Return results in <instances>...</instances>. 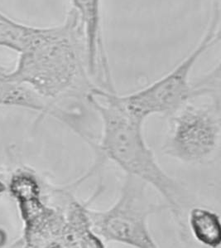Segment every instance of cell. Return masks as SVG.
<instances>
[{
  "label": "cell",
  "mask_w": 221,
  "mask_h": 248,
  "mask_svg": "<svg viewBox=\"0 0 221 248\" xmlns=\"http://www.w3.org/2000/svg\"><path fill=\"white\" fill-rule=\"evenodd\" d=\"M19 55L9 77L29 84L40 95L86 99L99 87L89 73L83 28L74 9L60 25L39 28L32 44Z\"/></svg>",
  "instance_id": "cell-1"
},
{
  "label": "cell",
  "mask_w": 221,
  "mask_h": 248,
  "mask_svg": "<svg viewBox=\"0 0 221 248\" xmlns=\"http://www.w3.org/2000/svg\"><path fill=\"white\" fill-rule=\"evenodd\" d=\"M116 93L96 88L86 101L102 122L101 141L95 143L97 161L115 163L124 171L153 187L164 200L173 217L185 230L184 193L181 185L164 171L144 136V122L130 116L115 98Z\"/></svg>",
  "instance_id": "cell-2"
},
{
  "label": "cell",
  "mask_w": 221,
  "mask_h": 248,
  "mask_svg": "<svg viewBox=\"0 0 221 248\" xmlns=\"http://www.w3.org/2000/svg\"><path fill=\"white\" fill-rule=\"evenodd\" d=\"M221 0H213L210 23L203 38L189 56L155 82L130 95L115 94L118 104L130 116L142 122L152 115L169 116L199 97H220L221 65L196 82L191 81L193 66L221 40Z\"/></svg>",
  "instance_id": "cell-3"
},
{
  "label": "cell",
  "mask_w": 221,
  "mask_h": 248,
  "mask_svg": "<svg viewBox=\"0 0 221 248\" xmlns=\"http://www.w3.org/2000/svg\"><path fill=\"white\" fill-rule=\"evenodd\" d=\"M147 184L126 174L118 199L104 210L88 208L93 231L103 243H118L137 248H158L148 228V218L167 208L153 202Z\"/></svg>",
  "instance_id": "cell-4"
},
{
  "label": "cell",
  "mask_w": 221,
  "mask_h": 248,
  "mask_svg": "<svg viewBox=\"0 0 221 248\" xmlns=\"http://www.w3.org/2000/svg\"><path fill=\"white\" fill-rule=\"evenodd\" d=\"M221 139V100L197 104L194 100L168 116L164 153L187 164H204L216 158Z\"/></svg>",
  "instance_id": "cell-5"
},
{
  "label": "cell",
  "mask_w": 221,
  "mask_h": 248,
  "mask_svg": "<svg viewBox=\"0 0 221 248\" xmlns=\"http://www.w3.org/2000/svg\"><path fill=\"white\" fill-rule=\"evenodd\" d=\"M80 17L86 38L89 73L98 87L115 93L103 42L102 0H71Z\"/></svg>",
  "instance_id": "cell-6"
},
{
  "label": "cell",
  "mask_w": 221,
  "mask_h": 248,
  "mask_svg": "<svg viewBox=\"0 0 221 248\" xmlns=\"http://www.w3.org/2000/svg\"><path fill=\"white\" fill-rule=\"evenodd\" d=\"M190 231L199 243L210 248L221 245V217L209 208L196 206L188 214Z\"/></svg>",
  "instance_id": "cell-7"
},
{
  "label": "cell",
  "mask_w": 221,
  "mask_h": 248,
  "mask_svg": "<svg viewBox=\"0 0 221 248\" xmlns=\"http://www.w3.org/2000/svg\"><path fill=\"white\" fill-rule=\"evenodd\" d=\"M10 19H12L11 17H9V16H7L0 11V20H10Z\"/></svg>",
  "instance_id": "cell-8"
},
{
  "label": "cell",
  "mask_w": 221,
  "mask_h": 248,
  "mask_svg": "<svg viewBox=\"0 0 221 248\" xmlns=\"http://www.w3.org/2000/svg\"><path fill=\"white\" fill-rule=\"evenodd\" d=\"M4 190H5L4 185H3L2 183L0 182V193H2V192H3Z\"/></svg>",
  "instance_id": "cell-9"
}]
</instances>
